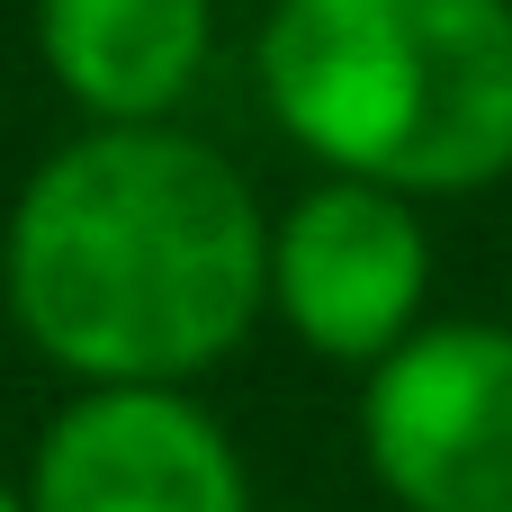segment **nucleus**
Instances as JSON below:
<instances>
[{"instance_id": "1", "label": "nucleus", "mask_w": 512, "mask_h": 512, "mask_svg": "<svg viewBox=\"0 0 512 512\" xmlns=\"http://www.w3.org/2000/svg\"><path fill=\"white\" fill-rule=\"evenodd\" d=\"M0 297L72 387H198L270 315V207L180 117L81 126L9 207Z\"/></svg>"}, {"instance_id": "2", "label": "nucleus", "mask_w": 512, "mask_h": 512, "mask_svg": "<svg viewBox=\"0 0 512 512\" xmlns=\"http://www.w3.org/2000/svg\"><path fill=\"white\" fill-rule=\"evenodd\" d=\"M252 81L333 180L432 207L512 171V0H270Z\"/></svg>"}, {"instance_id": "3", "label": "nucleus", "mask_w": 512, "mask_h": 512, "mask_svg": "<svg viewBox=\"0 0 512 512\" xmlns=\"http://www.w3.org/2000/svg\"><path fill=\"white\" fill-rule=\"evenodd\" d=\"M360 459L396 512H512V324L432 315L360 378Z\"/></svg>"}, {"instance_id": "4", "label": "nucleus", "mask_w": 512, "mask_h": 512, "mask_svg": "<svg viewBox=\"0 0 512 512\" xmlns=\"http://www.w3.org/2000/svg\"><path fill=\"white\" fill-rule=\"evenodd\" d=\"M270 324L324 369L369 378L432 324V225L378 180L315 171L270 216Z\"/></svg>"}, {"instance_id": "5", "label": "nucleus", "mask_w": 512, "mask_h": 512, "mask_svg": "<svg viewBox=\"0 0 512 512\" xmlns=\"http://www.w3.org/2000/svg\"><path fill=\"white\" fill-rule=\"evenodd\" d=\"M27 512H252V477L198 387H72L27 459Z\"/></svg>"}, {"instance_id": "6", "label": "nucleus", "mask_w": 512, "mask_h": 512, "mask_svg": "<svg viewBox=\"0 0 512 512\" xmlns=\"http://www.w3.org/2000/svg\"><path fill=\"white\" fill-rule=\"evenodd\" d=\"M207 54L216 0H36V63L90 126H171Z\"/></svg>"}, {"instance_id": "7", "label": "nucleus", "mask_w": 512, "mask_h": 512, "mask_svg": "<svg viewBox=\"0 0 512 512\" xmlns=\"http://www.w3.org/2000/svg\"><path fill=\"white\" fill-rule=\"evenodd\" d=\"M0 512H27V486H9V477H0Z\"/></svg>"}]
</instances>
